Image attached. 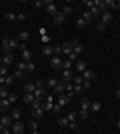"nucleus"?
<instances>
[{
  "label": "nucleus",
  "instance_id": "obj_1",
  "mask_svg": "<svg viewBox=\"0 0 120 134\" xmlns=\"http://www.w3.org/2000/svg\"><path fill=\"white\" fill-rule=\"evenodd\" d=\"M54 104H56V98H54V94H48V96H46V102L42 104V106H44V110H46V112H52Z\"/></svg>",
  "mask_w": 120,
  "mask_h": 134
},
{
  "label": "nucleus",
  "instance_id": "obj_2",
  "mask_svg": "<svg viewBox=\"0 0 120 134\" xmlns=\"http://www.w3.org/2000/svg\"><path fill=\"white\" fill-rule=\"evenodd\" d=\"M12 132L14 134H24V130H26V124H22V120H18V122H12Z\"/></svg>",
  "mask_w": 120,
  "mask_h": 134
},
{
  "label": "nucleus",
  "instance_id": "obj_3",
  "mask_svg": "<svg viewBox=\"0 0 120 134\" xmlns=\"http://www.w3.org/2000/svg\"><path fill=\"white\" fill-rule=\"evenodd\" d=\"M44 8H46V12H48V14H52V16L58 12V6L54 4L52 0H46V2H44Z\"/></svg>",
  "mask_w": 120,
  "mask_h": 134
},
{
  "label": "nucleus",
  "instance_id": "obj_4",
  "mask_svg": "<svg viewBox=\"0 0 120 134\" xmlns=\"http://www.w3.org/2000/svg\"><path fill=\"white\" fill-rule=\"evenodd\" d=\"M56 104L60 108H64V106H68L70 104V96L68 94H62V96H56Z\"/></svg>",
  "mask_w": 120,
  "mask_h": 134
},
{
  "label": "nucleus",
  "instance_id": "obj_5",
  "mask_svg": "<svg viewBox=\"0 0 120 134\" xmlns=\"http://www.w3.org/2000/svg\"><path fill=\"white\" fill-rule=\"evenodd\" d=\"M52 20H54V24H56V26H60V24L66 22V16H64V12H62V10H58L56 14L52 16Z\"/></svg>",
  "mask_w": 120,
  "mask_h": 134
},
{
  "label": "nucleus",
  "instance_id": "obj_6",
  "mask_svg": "<svg viewBox=\"0 0 120 134\" xmlns=\"http://www.w3.org/2000/svg\"><path fill=\"white\" fill-rule=\"evenodd\" d=\"M52 94H54V98H56V96H62V94H66V86H64V82H62V80L58 82V86H56V88L52 90Z\"/></svg>",
  "mask_w": 120,
  "mask_h": 134
},
{
  "label": "nucleus",
  "instance_id": "obj_7",
  "mask_svg": "<svg viewBox=\"0 0 120 134\" xmlns=\"http://www.w3.org/2000/svg\"><path fill=\"white\" fill-rule=\"evenodd\" d=\"M74 68H76V74H82L86 70V60H82V58H78V60L74 62Z\"/></svg>",
  "mask_w": 120,
  "mask_h": 134
},
{
  "label": "nucleus",
  "instance_id": "obj_8",
  "mask_svg": "<svg viewBox=\"0 0 120 134\" xmlns=\"http://www.w3.org/2000/svg\"><path fill=\"white\" fill-rule=\"evenodd\" d=\"M50 66L54 68V70L62 68V56H52V58H50Z\"/></svg>",
  "mask_w": 120,
  "mask_h": 134
},
{
  "label": "nucleus",
  "instance_id": "obj_9",
  "mask_svg": "<svg viewBox=\"0 0 120 134\" xmlns=\"http://www.w3.org/2000/svg\"><path fill=\"white\" fill-rule=\"evenodd\" d=\"M82 50H84V44H82V42H78V40H74V42H72V54L78 56Z\"/></svg>",
  "mask_w": 120,
  "mask_h": 134
},
{
  "label": "nucleus",
  "instance_id": "obj_10",
  "mask_svg": "<svg viewBox=\"0 0 120 134\" xmlns=\"http://www.w3.org/2000/svg\"><path fill=\"white\" fill-rule=\"evenodd\" d=\"M12 122H14V120L10 118V114H2V116H0V124H2V126H6V128H10Z\"/></svg>",
  "mask_w": 120,
  "mask_h": 134
},
{
  "label": "nucleus",
  "instance_id": "obj_11",
  "mask_svg": "<svg viewBox=\"0 0 120 134\" xmlns=\"http://www.w3.org/2000/svg\"><path fill=\"white\" fill-rule=\"evenodd\" d=\"M0 48H2V54H8L10 50V38H2V42H0Z\"/></svg>",
  "mask_w": 120,
  "mask_h": 134
},
{
  "label": "nucleus",
  "instance_id": "obj_12",
  "mask_svg": "<svg viewBox=\"0 0 120 134\" xmlns=\"http://www.w3.org/2000/svg\"><path fill=\"white\" fill-rule=\"evenodd\" d=\"M28 130H30L32 134H38V120H36V118L28 120Z\"/></svg>",
  "mask_w": 120,
  "mask_h": 134
},
{
  "label": "nucleus",
  "instance_id": "obj_13",
  "mask_svg": "<svg viewBox=\"0 0 120 134\" xmlns=\"http://www.w3.org/2000/svg\"><path fill=\"white\" fill-rule=\"evenodd\" d=\"M100 22L106 24V26L112 22V14H110V10H108V12H102V16H100Z\"/></svg>",
  "mask_w": 120,
  "mask_h": 134
},
{
  "label": "nucleus",
  "instance_id": "obj_14",
  "mask_svg": "<svg viewBox=\"0 0 120 134\" xmlns=\"http://www.w3.org/2000/svg\"><path fill=\"white\" fill-rule=\"evenodd\" d=\"M42 56H54V46H50V44H46V46H42Z\"/></svg>",
  "mask_w": 120,
  "mask_h": 134
},
{
  "label": "nucleus",
  "instance_id": "obj_15",
  "mask_svg": "<svg viewBox=\"0 0 120 134\" xmlns=\"http://www.w3.org/2000/svg\"><path fill=\"white\" fill-rule=\"evenodd\" d=\"M44 106H38V108H32V118H42L44 116Z\"/></svg>",
  "mask_w": 120,
  "mask_h": 134
},
{
  "label": "nucleus",
  "instance_id": "obj_16",
  "mask_svg": "<svg viewBox=\"0 0 120 134\" xmlns=\"http://www.w3.org/2000/svg\"><path fill=\"white\" fill-rule=\"evenodd\" d=\"M20 116H22L20 108H12V110H10V118L14 120V122H18V120H20Z\"/></svg>",
  "mask_w": 120,
  "mask_h": 134
},
{
  "label": "nucleus",
  "instance_id": "obj_17",
  "mask_svg": "<svg viewBox=\"0 0 120 134\" xmlns=\"http://www.w3.org/2000/svg\"><path fill=\"white\" fill-rule=\"evenodd\" d=\"M72 78H74V72H72V70H64L62 72V82H72Z\"/></svg>",
  "mask_w": 120,
  "mask_h": 134
},
{
  "label": "nucleus",
  "instance_id": "obj_18",
  "mask_svg": "<svg viewBox=\"0 0 120 134\" xmlns=\"http://www.w3.org/2000/svg\"><path fill=\"white\" fill-rule=\"evenodd\" d=\"M74 68V62L70 58H62V70H72Z\"/></svg>",
  "mask_w": 120,
  "mask_h": 134
},
{
  "label": "nucleus",
  "instance_id": "obj_19",
  "mask_svg": "<svg viewBox=\"0 0 120 134\" xmlns=\"http://www.w3.org/2000/svg\"><path fill=\"white\" fill-rule=\"evenodd\" d=\"M82 78H84V82H92V80H94V72L86 68L84 72H82Z\"/></svg>",
  "mask_w": 120,
  "mask_h": 134
},
{
  "label": "nucleus",
  "instance_id": "obj_20",
  "mask_svg": "<svg viewBox=\"0 0 120 134\" xmlns=\"http://www.w3.org/2000/svg\"><path fill=\"white\" fill-rule=\"evenodd\" d=\"M90 104H92L90 98H82L80 100V110H90Z\"/></svg>",
  "mask_w": 120,
  "mask_h": 134
},
{
  "label": "nucleus",
  "instance_id": "obj_21",
  "mask_svg": "<svg viewBox=\"0 0 120 134\" xmlns=\"http://www.w3.org/2000/svg\"><path fill=\"white\" fill-rule=\"evenodd\" d=\"M36 98H34V92H24V98H22V102H26V104H32Z\"/></svg>",
  "mask_w": 120,
  "mask_h": 134
},
{
  "label": "nucleus",
  "instance_id": "obj_22",
  "mask_svg": "<svg viewBox=\"0 0 120 134\" xmlns=\"http://www.w3.org/2000/svg\"><path fill=\"white\" fill-rule=\"evenodd\" d=\"M2 60H4V66H10L12 62H14V54H12V52H8V54L2 56Z\"/></svg>",
  "mask_w": 120,
  "mask_h": 134
},
{
  "label": "nucleus",
  "instance_id": "obj_23",
  "mask_svg": "<svg viewBox=\"0 0 120 134\" xmlns=\"http://www.w3.org/2000/svg\"><path fill=\"white\" fill-rule=\"evenodd\" d=\"M16 38H18V42H22V44H24V42H26V40L30 38V34L26 32V30H22V32H18V36H16Z\"/></svg>",
  "mask_w": 120,
  "mask_h": 134
},
{
  "label": "nucleus",
  "instance_id": "obj_24",
  "mask_svg": "<svg viewBox=\"0 0 120 134\" xmlns=\"http://www.w3.org/2000/svg\"><path fill=\"white\" fill-rule=\"evenodd\" d=\"M58 82H60L58 78H48V80H46V88H52V90H54L58 86Z\"/></svg>",
  "mask_w": 120,
  "mask_h": 134
},
{
  "label": "nucleus",
  "instance_id": "obj_25",
  "mask_svg": "<svg viewBox=\"0 0 120 134\" xmlns=\"http://www.w3.org/2000/svg\"><path fill=\"white\" fill-rule=\"evenodd\" d=\"M22 60L24 62H30V60H32V52H30L28 48H24V50H22Z\"/></svg>",
  "mask_w": 120,
  "mask_h": 134
},
{
  "label": "nucleus",
  "instance_id": "obj_26",
  "mask_svg": "<svg viewBox=\"0 0 120 134\" xmlns=\"http://www.w3.org/2000/svg\"><path fill=\"white\" fill-rule=\"evenodd\" d=\"M8 96H10V90L6 88V86H2V88H0V100H6Z\"/></svg>",
  "mask_w": 120,
  "mask_h": 134
},
{
  "label": "nucleus",
  "instance_id": "obj_27",
  "mask_svg": "<svg viewBox=\"0 0 120 134\" xmlns=\"http://www.w3.org/2000/svg\"><path fill=\"white\" fill-rule=\"evenodd\" d=\"M82 18H84V20H86V24L94 22V16H92V12H90V10H86L84 14H82Z\"/></svg>",
  "mask_w": 120,
  "mask_h": 134
},
{
  "label": "nucleus",
  "instance_id": "obj_28",
  "mask_svg": "<svg viewBox=\"0 0 120 134\" xmlns=\"http://www.w3.org/2000/svg\"><path fill=\"white\" fill-rule=\"evenodd\" d=\"M36 90V82H26L24 84V92H34Z\"/></svg>",
  "mask_w": 120,
  "mask_h": 134
},
{
  "label": "nucleus",
  "instance_id": "obj_29",
  "mask_svg": "<svg viewBox=\"0 0 120 134\" xmlns=\"http://www.w3.org/2000/svg\"><path fill=\"white\" fill-rule=\"evenodd\" d=\"M102 110V104H100V102H92L90 104V112H100Z\"/></svg>",
  "mask_w": 120,
  "mask_h": 134
},
{
  "label": "nucleus",
  "instance_id": "obj_30",
  "mask_svg": "<svg viewBox=\"0 0 120 134\" xmlns=\"http://www.w3.org/2000/svg\"><path fill=\"white\" fill-rule=\"evenodd\" d=\"M72 10H74V8H72L70 4H64V6H62V12H64V16H68V14H72Z\"/></svg>",
  "mask_w": 120,
  "mask_h": 134
},
{
  "label": "nucleus",
  "instance_id": "obj_31",
  "mask_svg": "<svg viewBox=\"0 0 120 134\" xmlns=\"http://www.w3.org/2000/svg\"><path fill=\"white\" fill-rule=\"evenodd\" d=\"M0 108H2V112H6L8 108H10V102H8V98H6V100H0Z\"/></svg>",
  "mask_w": 120,
  "mask_h": 134
},
{
  "label": "nucleus",
  "instance_id": "obj_32",
  "mask_svg": "<svg viewBox=\"0 0 120 134\" xmlns=\"http://www.w3.org/2000/svg\"><path fill=\"white\" fill-rule=\"evenodd\" d=\"M0 80H2V84H12L16 78H14V74H12V76H4V78H0Z\"/></svg>",
  "mask_w": 120,
  "mask_h": 134
},
{
  "label": "nucleus",
  "instance_id": "obj_33",
  "mask_svg": "<svg viewBox=\"0 0 120 134\" xmlns=\"http://www.w3.org/2000/svg\"><path fill=\"white\" fill-rule=\"evenodd\" d=\"M76 26H78V28H86V26H88V24H86V20H84V18L80 16L78 20H76Z\"/></svg>",
  "mask_w": 120,
  "mask_h": 134
},
{
  "label": "nucleus",
  "instance_id": "obj_34",
  "mask_svg": "<svg viewBox=\"0 0 120 134\" xmlns=\"http://www.w3.org/2000/svg\"><path fill=\"white\" fill-rule=\"evenodd\" d=\"M34 68H36V64H34L32 60H30V62H26V72H34Z\"/></svg>",
  "mask_w": 120,
  "mask_h": 134
},
{
  "label": "nucleus",
  "instance_id": "obj_35",
  "mask_svg": "<svg viewBox=\"0 0 120 134\" xmlns=\"http://www.w3.org/2000/svg\"><path fill=\"white\" fill-rule=\"evenodd\" d=\"M4 76H8V66H0V78H4Z\"/></svg>",
  "mask_w": 120,
  "mask_h": 134
},
{
  "label": "nucleus",
  "instance_id": "obj_36",
  "mask_svg": "<svg viewBox=\"0 0 120 134\" xmlns=\"http://www.w3.org/2000/svg\"><path fill=\"white\" fill-rule=\"evenodd\" d=\"M16 70H22V72H26V62H24V60H20V62L16 64Z\"/></svg>",
  "mask_w": 120,
  "mask_h": 134
},
{
  "label": "nucleus",
  "instance_id": "obj_37",
  "mask_svg": "<svg viewBox=\"0 0 120 134\" xmlns=\"http://www.w3.org/2000/svg\"><path fill=\"white\" fill-rule=\"evenodd\" d=\"M58 124H60L62 128H66V126H68V118H66V116H64V118H58Z\"/></svg>",
  "mask_w": 120,
  "mask_h": 134
},
{
  "label": "nucleus",
  "instance_id": "obj_38",
  "mask_svg": "<svg viewBox=\"0 0 120 134\" xmlns=\"http://www.w3.org/2000/svg\"><path fill=\"white\" fill-rule=\"evenodd\" d=\"M14 78H26V72H22V70H14Z\"/></svg>",
  "mask_w": 120,
  "mask_h": 134
},
{
  "label": "nucleus",
  "instance_id": "obj_39",
  "mask_svg": "<svg viewBox=\"0 0 120 134\" xmlns=\"http://www.w3.org/2000/svg\"><path fill=\"white\" fill-rule=\"evenodd\" d=\"M96 30H98V32H104V30H106V24H102L100 20H98V22H96Z\"/></svg>",
  "mask_w": 120,
  "mask_h": 134
},
{
  "label": "nucleus",
  "instance_id": "obj_40",
  "mask_svg": "<svg viewBox=\"0 0 120 134\" xmlns=\"http://www.w3.org/2000/svg\"><path fill=\"white\" fill-rule=\"evenodd\" d=\"M4 16H6V20H12V22L16 20V14H14V12H6Z\"/></svg>",
  "mask_w": 120,
  "mask_h": 134
},
{
  "label": "nucleus",
  "instance_id": "obj_41",
  "mask_svg": "<svg viewBox=\"0 0 120 134\" xmlns=\"http://www.w3.org/2000/svg\"><path fill=\"white\" fill-rule=\"evenodd\" d=\"M40 40H42V44H50V36H48V34H42V38H40Z\"/></svg>",
  "mask_w": 120,
  "mask_h": 134
},
{
  "label": "nucleus",
  "instance_id": "obj_42",
  "mask_svg": "<svg viewBox=\"0 0 120 134\" xmlns=\"http://www.w3.org/2000/svg\"><path fill=\"white\" fill-rule=\"evenodd\" d=\"M78 116H80V118H88V116H90V110H80Z\"/></svg>",
  "mask_w": 120,
  "mask_h": 134
},
{
  "label": "nucleus",
  "instance_id": "obj_43",
  "mask_svg": "<svg viewBox=\"0 0 120 134\" xmlns=\"http://www.w3.org/2000/svg\"><path fill=\"white\" fill-rule=\"evenodd\" d=\"M66 118H68V122H76V118H78V116H76V112H70Z\"/></svg>",
  "mask_w": 120,
  "mask_h": 134
},
{
  "label": "nucleus",
  "instance_id": "obj_44",
  "mask_svg": "<svg viewBox=\"0 0 120 134\" xmlns=\"http://www.w3.org/2000/svg\"><path fill=\"white\" fill-rule=\"evenodd\" d=\"M16 20H18V22H24V20H26V14H22V12L16 14Z\"/></svg>",
  "mask_w": 120,
  "mask_h": 134
},
{
  "label": "nucleus",
  "instance_id": "obj_45",
  "mask_svg": "<svg viewBox=\"0 0 120 134\" xmlns=\"http://www.w3.org/2000/svg\"><path fill=\"white\" fill-rule=\"evenodd\" d=\"M18 100V96L14 94V92H10V96H8V102H16Z\"/></svg>",
  "mask_w": 120,
  "mask_h": 134
},
{
  "label": "nucleus",
  "instance_id": "obj_46",
  "mask_svg": "<svg viewBox=\"0 0 120 134\" xmlns=\"http://www.w3.org/2000/svg\"><path fill=\"white\" fill-rule=\"evenodd\" d=\"M82 90H84L82 86H74V94H82Z\"/></svg>",
  "mask_w": 120,
  "mask_h": 134
},
{
  "label": "nucleus",
  "instance_id": "obj_47",
  "mask_svg": "<svg viewBox=\"0 0 120 134\" xmlns=\"http://www.w3.org/2000/svg\"><path fill=\"white\" fill-rule=\"evenodd\" d=\"M84 6H88V10H90L92 6H94V2H90V0H86V2H84Z\"/></svg>",
  "mask_w": 120,
  "mask_h": 134
},
{
  "label": "nucleus",
  "instance_id": "obj_48",
  "mask_svg": "<svg viewBox=\"0 0 120 134\" xmlns=\"http://www.w3.org/2000/svg\"><path fill=\"white\" fill-rule=\"evenodd\" d=\"M34 6H36V8H42V6H44V2H40V0H36V2H34Z\"/></svg>",
  "mask_w": 120,
  "mask_h": 134
},
{
  "label": "nucleus",
  "instance_id": "obj_49",
  "mask_svg": "<svg viewBox=\"0 0 120 134\" xmlns=\"http://www.w3.org/2000/svg\"><path fill=\"white\" fill-rule=\"evenodd\" d=\"M6 128V126H2V124H0V134H2V130H4Z\"/></svg>",
  "mask_w": 120,
  "mask_h": 134
},
{
  "label": "nucleus",
  "instance_id": "obj_50",
  "mask_svg": "<svg viewBox=\"0 0 120 134\" xmlns=\"http://www.w3.org/2000/svg\"><path fill=\"white\" fill-rule=\"evenodd\" d=\"M116 128H118V130H120V120H118V122H116Z\"/></svg>",
  "mask_w": 120,
  "mask_h": 134
},
{
  "label": "nucleus",
  "instance_id": "obj_51",
  "mask_svg": "<svg viewBox=\"0 0 120 134\" xmlns=\"http://www.w3.org/2000/svg\"><path fill=\"white\" fill-rule=\"evenodd\" d=\"M116 96H118V98H120V88H118V90H116Z\"/></svg>",
  "mask_w": 120,
  "mask_h": 134
},
{
  "label": "nucleus",
  "instance_id": "obj_52",
  "mask_svg": "<svg viewBox=\"0 0 120 134\" xmlns=\"http://www.w3.org/2000/svg\"><path fill=\"white\" fill-rule=\"evenodd\" d=\"M2 64H4V60H2V56H0V66H2Z\"/></svg>",
  "mask_w": 120,
  "mask_h": 134
},
{
  "label": "nucleus",
  "instance_id": "obj_53",
  "mask_svg": "<svg viewBox=\"0 0 120 134\" xmlns=\"http://www.w3.org/2000/svg\"><path fill=\"white\" fill-rule=\"evenodd\" d=\"M116 8H118V10H120V2H116Z\"/></svg>",
  "mask_w": 120,
  "mask_h": 134
},
{
  "label": "nucleus",
  "instance_id": "obj_54",
  "mask_svg": "<svg viewBox=\"0 0 120 134\" xmlns=\"http://www.w3.org/2000/svg\"><path fill=\"white\" fill-rule=\"evenodd\" d=\"M2 114H4V112H2V108H0V116H2Z\"/></svg>",
  "mask_w": 120,
  "mask_h": 134
},
{
  "label": "nucleus",
  "instance_id": "obj_55",
  "mask_svg": "<svg viewBox=\"0 0 120 134\" xmlns=\"http://www.w3.org/2000/svg\"><path fill=\"white\" fill-rule=\"evenodd\" d=\"M0 88H2V80H0Z\"/></svg>",
  "mask_w": 120,
  "mask_h": 134
}]
</instances>
